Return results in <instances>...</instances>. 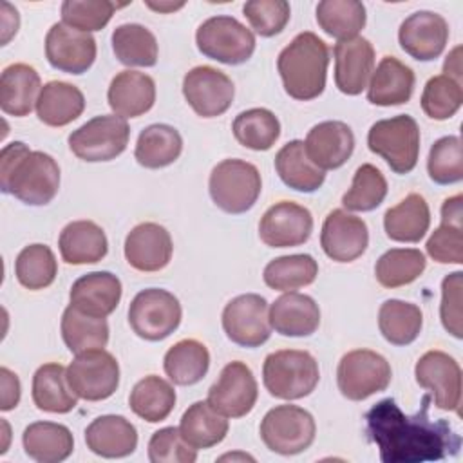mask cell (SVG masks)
Instances as JSON below:
<instances>
[{"label":"cell","mask_w":463,"mask_h":463,"mask_svg":"<svg viewBox=\"0 0 463 463\" xmlns=\"http://www.w3.org/2000/svg\"><path fill=\"white\" fill-rule=\"evenodd\" d=\"M430 396H421V407L407 416L392 398H383L365 412L369 439L378 447L383 463L439 461L456 456L461 436L447 420H430Z\"/></svg>","instance_id":"obj_1"},{"label":"cell","mask_w":463,"mask_h":463,"mask_svg":"<svg viewBox=\"0 0 463 463\" xmlns=\"http://www.w3.org/2000/svg\"><path fill=\"white\" fill-rule=\"evenodd\" d=\"M0 186L4 194H11L25 204L43 206L58 194L60 166L52 156L13 141L2 148Z\"/></svg>","instance_id":"obj_2"},{"label":"cell","mask_w":463,"mask_h":463,"mask_svg":"<svg viewBox=\"0 0 463 463\" xmlns=\"http://www.w3.org/2000/svg\"><path fill=\"white\" fill-rule=\"evenodd\" d=\"M329 47L311 31L297 34L277 58L284 90L300 101L315 99L324 92Z\"/></svg>","instance_id":"obj_3"},{"label":"cell","mask_w":463,"mask_h":463,"mask_svg":"<svg viewBox=\"0 0 463 463\" xmlns=\"http://www.w3.org/2000/svg\"><path fill=\"white\" fill-rule=\"evenodd\" d=\"M318 380V362L307 351L280 349L269 353L262 365L264 387L279 400H300L309 396Z\"/></svg>","instance_id":"obj_4"},{"label":"cell","mask_w":463,"mask_h":463,"mask_svg":"<svg viewBox=\"0 0 463 463\" xmlns=\"http://www.w3.org/2000/svg\"><path fill=\"white\" fill-rule=\"evenodd\" d=\"M367 146L380 156L394 174L414 170L420 156V128L412 116L400 114L380 119L367 132Z\"/></svg>","instance_id":"obj_5"},{"label":"cell","mask_w":463,"mask_h":463,"mask_svg":"<svg viewBox=\"0 0 463 463\" xmlns=\"http://www.w3.org/2000/svg\"><path fill=\"white\" fill-rule=\"evenodd\" d=\"M208 190L217 208L237 215L257 203L262 181L255 165L242 159H224L212 168Z\"/></svg>","instance_id":"obj_6"},{"label":"cell","mask_w":463,"mask_h":463,"mask_svg":"<svg viewBox=\"0 0 463 463\" xmlns=\"http://www.w3.org/2000/svg\"><path fill=\"white\" fill-rule=\"evenodd\" d=\"M260 439L277 454L295 456L311 447L317 434L315 418L298 405H277L260 421Z\"/></svg>","instance_id":"obj_7"},{"label":"cell","mask_w":463,"mask_h":463,"mask_svg":"<svg viewBox=\"0 0 463 463\" xmlns=\"http://www.w3.org/2000/svg\"><path fill=\"white\" fill-rule=\"evenodd\" d=\"M197 49L215 61L239 65L251 58L255 34L237 18L219 14L204 20L195 33Z\"/></svg>","instance_id":"obj_8"},{"label":"cell","mask_w":463,"mask_h":463,"mask_svg":"<svg viewBox=\"0 0 463 463\" xmlns=\"http://www.w3.org/2000/svg\"><path fill=\"white\" fill-rule=\"evenodd\" d=\"M181 304L177 297L161 288L139 291L128 306V324L132 331L148 342L170 336L181 324Z\"/></svg>","instance_id":"obj_9"},{"label":"cell","mask_w":463,"mask_h":463,"mask_svg":"<svg viewBox=\"0 0 463 463\" xmlns=\"http://www.w3.org/2000/svg\"><path fill=\"white\" fill-rule=\"evenodd\" d=\"M130 137L128 123L116 114H103L89 119L71 132V152L87 163L112 161L125 152Z\"/></svg>","instance_id":"obj_10"},{"label":"cell","mask_w":463,"mask_h":463,"mask_svg":"<svg viewBox=\"0 0 463 463\" xmlns=\"http://www.w3.org/2000/svg\"><path fill=\"white\" fill-rule=\"evenodd\" d=\"M392 371L389 362L376 351L353 349L336 367V383L344 398L362 402L389 387Z\"/></svg>","instance_id":"obj_11"},{"label":"cell","mask_w":463,"mask_h":463,"mask_svg":"<svg viewBox=\"0 0 463 463\" xmlns=\"http://www.w3.org/2000/svg\"><path fill=\"white\" fill-rule=\"evenodd\" d=\"M67 380L74 394L87 402L110 398L119 385V364L105 349L78 353L67 367Z\"/></svg>","instance_id":"obj_12"},{"label":"cell","mask_w":463,"mask_h":463,"mask_svg":"<svg viewBox=\"0 0 463 463\" xmlns=\"http://www.w3.org/2000/svg\"><path fill=\"white\" fill-rule=\"evenodd\" d=\"M222 329L241 347H259L268 342L271 324L266 298L257 293L232 298L222 309Z\"/></svg>","instance_id":"obj_13"},{"label":"cell","mask_w":463,"mask_h":463,"mask_svg":"<svg viewBox=\"0 0 463 463\" xmlns=\"http://www.w3.org/2000/svg\"><path fill=\"white\" fill-rule=\"evenodd\" d=\"M183 96L197 116L217 118L230 109L235 87L222 71L210 65H197L183 78Z\"/></svg>","instance_id":"obj_14"},{"label":"cell","mask_w":463,"mask_h":463,"mask_svg":"<svg viewBox=\"0 0 463 463\" xmlns=\"http://www.w3.org/2000/svg\"><path fill=\"white\" fill-rule=\"evenodd\" d=\"M259 387L251 369L241 362L222 367L219 380L208 389V403L226 418H242L257 403Z\"/></svg>","instance_id":"obj_15"},{"label":"cell","mask_w":463,"mask_h":463,"mask_svg":"<svg viewBox=\"0 0 463 463\" xmlns=\"http://www.w3.org/2000/svg\"><path fill=\"white\" fill-rule=\"evenodd\" d=\"M420 387L430 391L434 405L441 411H458L461 402V369L447 353L432 349L420 356L414 367Z\"/></svg>","instance_id":"obj_16"},{"label":"cell","mask_w":463,"mask_h":463,"mask_svg":"<svg viewBox=\"0 0 463 463\" xmlns=\"http://www.w3.org/2000/svg\"><path fill=\"white\" fill-rule=\"evenodd\" d=\"M313 232L311 212L293 201H279L269 206L259 222V237L269 248H291L304 244Z\"/></svg>","instance_id":"obj_17"},{"label":"cell","mask_w":463,"mask_h":463,"mask_svg":"<svg viewBox=\"0 0 463 463\" xmlns=\"http://www.w3.org/2000/svg\"><path fill=\"white\" fill-rule=\"evenodd\" d=\"M45 56L51 67L67 74L87 72L96 60V40L63 22L51 25L45 36Z\"/></svg>","instance_id":"obj_18"},{"label":"cell","mask_w":463,"mask_h":463,"mask_svg":"<svg viewBox=\"0 0 463 463\" xmlns=\"http://www.w3.org/2000/svg\"><path fill=\"white\" fill-rule=\"evenodd\" d=\"M402 49L418 61L436 60L449 42V24L434 11H416L409 14L398 31Z\"/></svg>","instance_id":"obj_19"},{"label":"cell","mask_w":463,"mask_h":463,"mask_svg":"<svg viewBox=\"0 0 463 463\" xmlns=\"http://www.w3.org/2000/svg\"><path fill=\"white\" fill-rule=\"evenodd\" d=\"M369 244V230L364 219L333 210L327 213L320 232V246L324 253L336 262L356 260Z\"/></svg>","instance_id":"obj_20"},{"label":"cell","mask_w":463,"mask_h":463,"mask_svg":"<svg viewBox=\"0 0 463 463\" xmlns=\"http://www.w3.org/2000/svg\"><path fill=\"white\" fill-rule=\"evenodd\" d=\"M127 262L143 273L159 271L172 259V237L165 226L157 222H141L134 226L125 239Z\"/></svg>","instance_id":"obj_21"},{"label":"cell","mask_w":463,"mask_h":463,"mask_svg":"<svg viewBox=\"0 0 463 463\" xmlns=\"http://www.w3.org/2000/svg\"><path fill=\"white\" fill-rule=\"evenodd\" d=\"M335 85L347 96L360 94L374 71V47L367 38L338 42L333 47Z\"/></svg>","instance_id":"obj_22"},{"label":"cell","mask_w":463,"mask_h":463,"mask_svg":"<svg viewBox=\"0 0 463 463\" xmlns=\"http://www.w3.org/2000/svg\"><path fill=\"white\" fill-rule=\"evenodd\" d=\"M304 148L311 163L320 170H335L345 165L351 157L354 150V134L344 121H322L307 132Z\"/></svg>","instance_id":"obj_23"},{"label":"cell","mask_w":463,"mask_h":463,"mask_svg":"<svg viewBox=\"0 0 463 463\" xmlns=\"http://www.w3.org/2000/svg\"><path fill=\"white\" fill-rule=\"evenodd\" d=\"M121 280L110 271H92L74 280L69 298L78 311L105 318L121 300Z\"/></svg>","instance_id":"obj_24"},{"label":"cell","mask_w":463,"mask_h":463,"mask_svg":"<svg viewBox=\"0 0 463 463\" xmlns=\"http://www.w3.org/2000/svg\"><path fill=\"white\" fill-rule=\"evenodd\" d=\"M109 107L119 118H137L148 112L156 101L154 80L137 71L118 72L107 90Z\"/></svg>","instance_id":"obj_25"},{"label":"cell","mask_w":463,"mask_h":463,"mask_svg":"<svg viewBox=\"0 0 463 463\" xmlns=\"http://www.w3.org/2000/svg\"><path fill=\"white\" fill-rule=\"evenodd\" d=\"M85 443L96 456L125 458L137 447V430L125 416L103 414L87 425Z\"/></svg>","instance_id":"obj_26"},{"label":"cell","mask_w":463,"mask_h":463,"mask_svg":"<svg viewBox=\"0 0 463 463\" xmlns=\"http://www.w3.org/2000/svg\"><path fill=\"white\" fill-rule=\"evenodd\" d=\"M269 324L282 336H309L320 326V307L309 295L288 291L269 306Z\"/></svg>","instance_id":"obj_27"},{"label":"cell","mask_w":463,"mask_h":463,"mask_svg":"<svg viewBox=\"0 0 463 463\" xmlns=\"http://www.w3.org/2000/svg\"><path fill=\"white\" fill-rule=\"evenodd\" d=\"M414 90V72L394 56H383L367 83V101L378 107L403 105Z\"/></svg>","instance_id":"obj_28"},{"label":"cell","mask_w":463,"mask_h":463,"mask_svg":"<svg viewBox=\"0 0 463 463\" xmlns=\"http://www.w3.org/2000/svg\"><path fill=\"white\" fill-rule=\"evenodd\" d=\"M42 90L40 76L27 63H11L0 76V107L14 118L27 116L36 107Z\"/></svg>","instance_id":"obj_29"},{"label":"cell","mask_w":463,"mask_h":463,"mask_svg":"<svg viewBox=\"0 0 463 463\" xmlns=\"http://www.w3.org/2000/svg\"><path fill=\"white\" fill-rule=\"evenodd\" d=\"M58 248L67 264L80 266L99 262L109 251V242L101 226L94 221L81 219L69 222L61 230Z\"/></svg>","instance_id":"obj_30"},{"label":"cell","mask_w":463,"mask_h":463,"mask_svg":"<svg viewBox=\"0 0 463 463\" xmlns=\"http://www.w3.org/2000/svg\"><path fill=\"white\" fill-rule=\"evenodd\" d=\"M25 454L38 463H60L74 450L72 432L54 421H34L22 434Z\"/></svg>","instance_id":"obj_31"},{"label":"cell","mask_w":463,"mask_h":463,"mask_svg":"<svg viewBox=\"0 0 463 463\" xmlns=\"http://www.w3.org/2000/svg\"><path fill=\"white\" fill-rule=\"evenodd\" d=\"M85 109L83 92L67 81H49L36 101V116L43 125L65 127L78 119Z\"/></svg>","instance_id":"obj_32"},{"label":"cell","mask_w":463,"mask_h":463,"mask_svg":"<svg viewBox=\"0 0 463 463\" xmlns=\"http://www.w3.org/2000/svg\"><path fill=\"white\" fill-rule=\"evenodd\" d=\"M430 226V210L423 195L409 194L383 215V230L391 241L420 242Z\"/></svg>","instance_id":"obj_33"},{"label":"cell","mask_w":463,"mask_h":463,"mask_svg":"<svg viewBox=\"0 0 463 463\" xmlns=\"http://www.w3.org/2000/svg\"><path fill=\"white\" fill-rule=\"evenodd\" d=\"M33 402L40 411L65 414L71 412L78 396L69 385L67 369L60 364H43L33 376Z\"/></svg>","instance_id":"obj_34"},{"label":"cell","mask_w":463,"mask_h":463,"mask_svg":"<svg viewBox=\"0 0 463 463\" xmlns=\"http://www.w3.org/2000/svg\"><path fill=\"white\" fill-rule=\"evenodd\" d=\"M275 170L286 186L304 194L318 190L326 181V172L311 163L300 139L286 143L277 152Z\"/></svg>","instance_id":"obj_35"},{"label":"cell","mask_w":463,"mask_h":463,"mask_svg":"<svg viewBox=\"0 0 463 463\" xmlns=\"http://www.w3.org/2000/svg\"><path fill=\"white\" fill-rule=\"evenodd\" d=\"M228 420L224 414L215 411L208 400L192 403L181 418L179 432L188 445L195 450L210 449L221 443L228 434Z\"/></svg>","instance_id":"obj_36"},{"label":"cell","mask_w":463,"mask_h":463,"mask_svg":"<svg viewBox=\"0 0 463 463\" xmlns=\"http://www.w3.org/2000/svg\"><path fill=\"white\" fill-rule=\"evenodd\" d=\"M183 152V137L172 125L154 123L141 130L134 157L145 168H163L172 165Z\"/></svg>","instance_id":"obj_37"},{"label":"cell","mask_w":463,"mask_h":463,"mask_svg":"<svg viewBox=\"0 0 463 463\" xmlns=\"http://www.w3.org/2000/svg\"><path fill=\"white\" fill-rule=\"evenodd\" d=\"M163 367L175 385H194L204 378L210 367V353L206 345L195 338L175 342L165 354Z\"/></svg>","instance_id":"obj_38"},{"label":"cell","mask_w":463,"mask_h":463,"mask_svg":"<svg viewBox=\"0 0 463 463\" xmlns=\"http://www.w3.org/2000/svg\"><path fill=\"white\" fill-rule=\"evenodd\" d=\"M175 391L165 378L148 374L141 378L130 391L128 405L136 416L148 423L163 421L175 405Z\"/></svg>","instance_id":"obj_39"},{"label":"cell","mask_w":463,"mask_h":463,"mask_svg":"<svg viewBox=\"0 0 463 463\" xmlns=\"http://www.w3.org/2000/svg\"><path fill=\"white\" fill-rule=\"evenodd\" d=\"M421 326L423 313L416 304L389 298L378 309L380 333L392 345L412 344L420 336Z\"/></svg>","instance_id":"obj_40"},{"label":"cell","mask_w":463,"mask_h":463,"mask_svg":"<svg viewBox=\"0 0 463 463\" xmlns=\"http://www.w3.org/2000/svg\"><path fill=\"white\" fill-rule=\"evenodd\" d=\"M112 51L123 65L154 67L157 61V40L141 24H121L112 31Z\"/></svg>","instance_id":"obj_41"},{"label":"cell","mask_w":463,"mask_h":463,"mask_svg":"<svg viewBox=\"0 0 463 463\" xmlns=\"http://www.w3.org/2000/svg\"><path fill=\"white\" fill-rule=\"evenodd\" d=\"M61 338L74 354L103 349L109 342V324L105 318L85 315L69 304L61 315Z\"/></svg>","instance_id":"obj_42"},{"label":"cell","mask_w":463,"mask_h":463,"mask_svg":"<svg viewBox=\"0 0 463 463\" xmlns=\"http://www.w3.org/2000/svg\"><path fill=\"white\" fill-rule=\"evenodd\" d=\"M317 22L338 42L353 40L365 25V5L358 0H324L317 5Z\"/></svg>","instance_id":"obj_43"},{"label":"cell","mask_w":463,"mask_h":463,"mask_svg":"<svg viewBox=\"0 0 463 463\" xmlns=\"http://www.w3.org/2000/svg\"><path fill=\"white\" fill-rule=\"evenodd\" d=\"M318 275V262L307 253L282 255L269 260L264 268V282L277 291H295L309 286Z\"/></svg>","instance_id":"obj_44"},{"label":"cell","mask_w":463,"mask_h":463,"mask_svg":"<svg viewBox=\"0 0 463 463\" xmlns=\"http://www.w3.org/2000/svg\"><path fill=\"white\" fill-rule=\"evenodd\" d=\"M235 139L257 152L269 150L280 136V121L268 109H248L237 114L232 125Z\"/></svg>","instance_id":"obj_45"},{"label":"cell","mask_w":463,"mask_h":463,"mask_svg":"<svg viewBox=\"0 0 463 463\" xmlns=\"http://www.w3.org/2000/svg\"><path fill=\"white\" fill-rule=\"evenodd\" d=\"M425 255L416 248H392L385 251L374 266L380 286L394 289L414 282L425 271Z\"/></svg>","instance_id":"obj_46"},{"label":"cell","mask_w":463,"mask_h":463,"mask_svg":"<svg viewBox=\"0 0 463 463\" xmlns=\"http://www.w3.org/2000/svg\"><path fill=\"white\" fill-rule=\"evenodd\" d=\"M14 273L18 282L27 289L49 288L58 275V262L52 250L45 244L25 246L14 262Z\"/></svg>","instance_id":"obj_47"},{"label":"cell","mask_w":463,"mask_h":463,"mask_svg":"<svg viewBox=\"0 0 463 463\" xmlns=\"http://www.w3.org/2000/svg\"><path fill=\"white\" fill-rule=\"evenodd\" d=\"M387 195L383 174L371 163L356 168L351 188L344 194L342 204L351 212H371L378 208Z\"/></svg>","instance_id":"obj_48"},{"label":"cell","mask_w":463,"mask_h":463,"mask_svg":"<svg viewBox=\"0 0 463 463\" xmlns=\"http://www.w3.org/2000/svg\"><path fill=\"white\" fill-rule=\"evenodd\" d=\"M421 109L423 112L436 121H443L452 118L461 103H463V90H461V83L439 74V76H432L421 92Z\"/></svg>","instance_id":"obj_49"},{"label":"cell","mask_w":463,"mask_h":463,"mask_svg":"<svg viewBox=\"0 0 463 463\" xmlns=\"http://www.w3.org/2000/svg\"><path fill=\"white\" fill-rule=\"evenodd\" d=\"M427 172L438 184H452L463 179V154L458 136H445L434 141L427 157Z\"/></svg>","instance_id":"obj_50"},{"label":"cell","mask_w":463,"mask_h":463,"mask_svg":"<svg viewBox=\"0 0 463 463\" xmlns=\"http://www.w3.org/2000/svg\"><path fill=\"white\" fill-rule=\"evenodd\" d=\"M127 4H116L110 0H65L61 4V20L65 25L83 33L101 31L112 18L118 7Z\"/></svg>","instance_id":"obj_51"},{"label":"cell","mask_w":463,"mask_h":463,"mask_svg":"<svg viewBox=\"0 0 463 463\" xmlns=\"http://www.w3.org/2000/svg\"><path fill=\"white\" fill-rule=\"evenodd\" d=\"M242 13L251 29L264 38L282 33L291 16L286 0H250L242 5Z\"/></svg>","instance_id":"obj_52"},{"label":"cell","mask_w":463,"mask_h":463,"mask_svg":"<svg viewBox=\"0 0 463 463\" xmlns=\"http://www.w3.org/2000/svg\"><path fill=\"white\" fill-rule=\"evenodd\" d=\"M148 459L152 463H194L197 450L184 441L179 427H163L148 441Z\"/></svg>","instance_id":"obj_53"},{"label":"cell","mask_w":463,"mask_h":463,"mask_svg":"<svg viewBox=\"0 0 463 463\" xmlns=\"http://www.w3.org/2000/svg\"><path fill=\"white\" fill-rule=\"evenodd\" d=\"M461 289H463V273L454 271L447 275L441 282V304H439V318L447 333L454 338L463 336L461 327Z\"/></svg>","instance_id":"obj_54"},{"label":"cell","mask_w":463,"mask_h":463,"mask_svg":"<svg viewBox=\"0 0 463 463\" xmlns=\"http://www.w3.org/2000/svg\"><path fill=\"white\" fill-rule=\"evenodd\" d=\"M463 228L441 224L436 228L425 248L430 259L439 264H461L463 262Z\"/></svg>","instance_id":"obj_55"},{"label":"cell","mask_w":463,"mask_h":463,"mask_svg":"<svg viewBox=\"0 0 463 463\" xmlns=\"http://www.w3.org/2000/svg\"><path fill=\"white\" fill-rule=\"evenodd\" d=\"M0 385H2V411H13L20 402V380L7 367H0Z\"/></svg>","instance_id":"obj_56"},{"label":"cell","mask_w":463,"mask_h":463,"mask_svg":"<svg viewBox=\"0 0 463 463\" xmlns=\"http://www.w3.org/2000/svg\"><path fill=\"white\" fill-rule=\"evenodd\" d=\"M18 25V11L9 2H2V45H5L16 34Z\"/></svg>","instance_id":"obj_57"},{"label":"cell","mask_w":463,"mask_h":463,"mask_svg":"<svg viewBox=\"0 0 463 463\" xmlns=\"http://www.w3.org/2000/svg\"><path fill=\"white\" fill-rule=\"evenodd\" d=\"M461 203H463L461 194H458V195L449 197V199L443 201V204H441V224L461 226V217H463Z\"/></svg>","instance_id":"obj_58"},{"label":"cell","mask_w":463,"mask_h":463,"mask_svg":"<svg viewBox=\"0 0 463 463\" xmlns=\"http://www.w3.org/2000/svg\"><path fill=\"white\" fill-rule=\"evenodd\" d=\"M459 54H461V47L459 45L454 47L449 52V56L445 60V65H443V72H445V76H449V78H452V80L461 83V58H459Z\"/></svg>","instance_id":"obj_59"},{"label":"cell","mask_w":463,"mask_h":463,"mask_svg":"<svg viewBox=\"0 0 463 463\" xmlns=\"http://www.w3.org/2000/svg\"><path fill=\"white\" fill-rule=\"evenodd\" d=\"M184 5V2H179V4H174V2H146V7L154 9V11H159V13H172V11H177Z\"/></svg>","instance_id":"obj_60"}]
</instances>
